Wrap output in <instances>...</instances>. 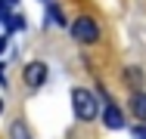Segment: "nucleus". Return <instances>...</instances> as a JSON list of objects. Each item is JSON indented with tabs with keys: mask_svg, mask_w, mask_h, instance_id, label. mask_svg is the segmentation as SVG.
Here are the masks:
<instances>
[{
	"mask_svg": "<svg viewBox=\"0 0 146 139\" xmlns=\"http://www.w3.org/2000/svg\"><path fill=\"white\" fill-rule=\"evenodd\" d=\"M6 28H9V31H22V28H25V16H22V12H13L9 22H6Z\"/></svg>",
	"mask_w": 146,
	"mask_h": 139,
	"instance_id": "obj_8",
	"label": "nucleus"
},
{
	"mask_svg": "<svg viewBox=\"0 0 146 139\" xmlns=\"http://www.w3.org/2000/svg\"><path fill=\"white\" fill-rule=\"evenodd\" d=\"M124 77H127V83H140V81H143L140 68H127V74H124Z\"/></svg>",
	"mask_w": 146,
	"mask_h": 139,
	"instance_id": "obj_9",
	"label": "nucleus"
},
{
	"mask_svg": "<svg viewBox=\"0 0 146 139\" xmlns=\"http://www.w3.org/2000/svg\"><path fill=\"white\" fill-rule=\"evenodd\" d=\"M72 37L78 43H96L100 40V25L90 19V16H78L72 22Z\"/></svg>",
	"mask_w": 146,
	"mask_h": 139,
	"instance_id": "obj_2",
	"label": "nucleus"
},
{
	"mask_svg": "<svg viewBox=\"0 0 146 139\" xmlns=\"http://www.w3.org/2000/svg\"><path fill=\"white\" fill-rule=\"evenodd\" d=\"M47 19H50L56 28H65V25H68V22H65V16H62V9H59V6H53V3L47 6Z\"/></svg>",
	"mask_w": 146,
	"mask_h": 139,
	"instance_id": "obj_6",
	"label": "nucleus"
},
{
	"mask_svg": "<svg viewBox=\"0 0 146 139\" xmlns=\"http://www.w3.org/2000/svg\"><path fill=\"white\" fill-rule=\"evenodd\" d=\"M3 50H6V37H0V53H3Z\"/></svg>",
	"mask_w": 146,
	"mask_h": 139,
	"instance_id": "obj_11",
	"label": "nucleus"
},
{
	"mask_svg": "<svg viewBox=\"0 0 146 139\" xmlns=\"http://www.w3.org/2000/svg\"><path fill=\"white\" fill-rule=\"evenodd\" d=\"M72 108L78 114V121H93L100 114V105H96V96L84 90V87H75L72 90Z\"/></svg>",
	"mask_w": 146,
	"mask_h": 139,
	"instance_id": "obj_1",
	"label": "nucleus"
},
{
	"mask_svg": "<svg viewBox=\"0 0 146 139\" xmlns=\"http://www.w3.org/2000/svg\"><path fill=\"white\" fill-rule=\"evenodd\" d=\"M44 3H50V0H44Z\"/></svg>",
	"mask_w": 146,
	"mask_h": 139,
	"instance_id": "obj_14",
	"label": "nucleus"
},
{
	"mask_svg": "<svg viewBox=\"0 0 146 139\" xmlns=\"http://www.w3.org/2000/svg\"><path fill=\"white\" fill-rule=\"evenodd\" d=\"M6 3H16V0H6Z\"/></svg>",
	"mask_w": 146,
	"mask_h": 139,
	"instance_id": "obj_12",
	"label": "nucleus"
},
{
	"mask_svg": "<svg viewBox=\"0 0 146 139\" xmlns=\"http://www.w3.org/2000/svg\"><path fill=\"white\" fill-rule=\"evenodd\" d=\"M9 139H31L28 127H25V121H16V124L9 127Z\"/></svg>",
	"mask_w": 146,
	"mask_h": 139,
	"instance_id": "obj_7",
	"label": "nucleus"
},
{
	"mask_svg": "<svg viewBox=\"0 0 146 139\" xmlns=\"http://www.w3.org/2000/svg\"><path fill=\"white\" fill-rule=\"evenodd\" d=\"M131 111H134L137 121H146V93L143 90H137V93L131 96Z\"/></svg>",
	"mask_w": 146,
	"mask_h": 139,
	"instance_id": "obj_5",
	"label": "nucleus"
},
{
	"mask_svg": "<svg viewBox=\"0 0 146 139\" xmlns=\"http://www.w3.org/2000/svg\"><path fill=\"white\" fill-rule=\"evenodd\" d=\"M0 111H3V102H0Z\"/></svg>",
	"mask_w": 146,
	"mask_h": 139,
	"instance_id": "obj_13",
	"label": "nucleus"
},
{
	"mask_svg": "<svg viewBox=\"0 0 146 139\" xmlns=\"http://www.w3.org/2000/svg\"><path fill=\"white\" fill-rule=\"evenodd\" d=\"M131 136H134V139H146V124H137V127H131Z\"/></svg>",
	"mask_w": 146,
	"mask_h": 139,
	"instance_id": "obj_10",
	"label": "nucleus"
},
{
	"mask_svg": "<svg viewBox=\"0 0 146 139\" xmlns=\"http://www.w3.org/2000/svg\"><path fill=\"white\" fill-rule=\"evenodd\" d=\"M47 71H50V68H47L44 62H28L22 77H25V83H28L31 90H37V87H44V83H47Z\"/></svg>",
	"mask_w": 146,
	"mask_h": 139,
	"instance_id": "obj_3",
	"label": "nucleus"
},
{
	"mask_svg": "<svg viewBox=\"0 0 146 139\" xmlns=\"http://www.w3.org/2000/svg\"><path fill=\"white\" fill-rule=\"evenodd\" d=\"M103 124H106L109 130H121V127H124V114H121V108H118L112 99H106V108H103Z\"/></svg>",
	"mask_w": 146,
	"mask_h": 139,
	"instance_id": "obj_4",
	"label": "nucleus"
}]
</instances>
